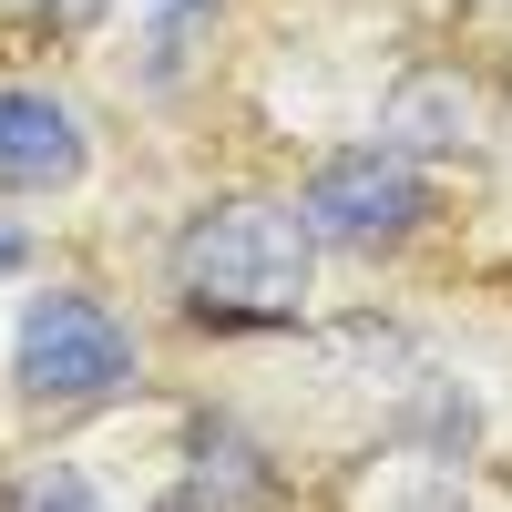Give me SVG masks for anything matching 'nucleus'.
<instances>
[{
    "label": "nucleus",
    "mask_w": 512,
    "mask_h": 512,
    "mask_svg": "<svg viewBox=\"0 0 512 512\" xmlns=\"http://www.w3.org/2000/svg\"><path fill=\"white\" fill-rule=\"evenodd\" d=\"M308 267H318V236L297 205H205V216L175 236V287L195 318H226V328H277L308 308Z\"/></svg>",
    "instance_id": "f257e3e1"
},
{
    "label": "nucleus",
    "mask_w": 512,
    "mask_h": 512,
    "mask_svg": "<svg viewBox=\"0 0 512 512\" xmlns=\"http://www.w3.org/2000/svg\"><path fill=\"white\" fill-rule=\"evenodd\" d=\"M11 379H21L31 400H52V410L113 400L123 379H134V338H123V318L103 308V297H82V287H52V297H31V308H21Z\"/></svg>",
    "instance_id": "f03ea898"
},
{
    "label": "nucleus",
    "mask_w": 512,
    "mask_h": 512,
    "mask_svg": "<svg viewBox=\"0 0 512 512\" xmlns=\"http://www.w3.org/2000/svg\"><path fill=\"white\" fill-rule=\"evenodd\" d=\"M297 216H308V236L318 246H400V236H420V216H431V185L410 175V154H390V144H369V154H328L318 175H308V195H297Z\"/></svg>",
    "instance_id": "7ed1b4c3"
},
{
    "label": "nucleus",
    "mask_w": 512,
    "mask_h": 512,
    "mask_svg": "<svg viewBox=\"0 0 512 512\" xmlns=\"http://www.w3.org/2000/svg\"><path fill=\"white\" fill-rule=\"evenodd\" d=\"M82 175V123L52 93H0V185L11 195H62Z\"/></svg>",
    "instance_id": "20e7f679"
},
{
    "label": "nucleus",
    "mask_w": 512,
    "mask_h": 512,
    "mask_svg": "<svg viewBox=\"0 0 512 512\" xmlns=\"http://www.w3.org/2000/svg\"><path fill=\"white\" fill-rule=\"evenodd\" d=\"M379 144L390 154H451L472 144V82L461 72H410L390 103H379Z\"/></svg>",
    "instance_id": "39448f33"
},
{
    "label": "nucleus",
    "mask_w": 512,
    "mask_h": 512,
    "mask_svg": "<svg viewBox=\"0 0 512 512\" xmlns=\"http://www.w3.org/2000/svg\"><path fill=\"white\" fill-rule=\"evenodd\" d=\"M11 512H103V502H93V482H82V472H62V461H52V472H31V482H21Z\"/></svg>",
    "instance_id": "423d86ee"
},
{
    "label": "nucleus",
    "mask_w": 512,
    "mask_h": 512,
    "mask_svg": "<svg viewBox=\"0 0 512 512\" xmlns=\"http://www.w3.org/2000/svg\"><path fill=\"white\" fill-rule=\"evenodd\" d=\"M0 267H21V226L11 216H0Z\"/></svg>",
    "instance_id": "0eeeda50"
},
{
    "label": "nucleus",
    "mask_w": 512,
    "mask_h": 512,
    "mask_svg": "<svg viewBox=\"0 0 512 512\" xmlns=\"http://www.w3.org/2000/svg\"><path fill=\"white\" fill-rule=\"evenodd\" d=\"M175 11H195V0H175Z\"/></svg>",
    "instance_id": "6e6552de"
}]
</instances>
